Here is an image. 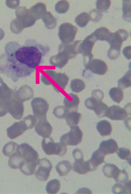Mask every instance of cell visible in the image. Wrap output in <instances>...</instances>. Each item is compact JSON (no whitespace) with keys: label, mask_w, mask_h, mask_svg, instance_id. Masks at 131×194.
<instances>
[{"label":"cell","mask_w":131,"mask_h":194,"mask_svg":"<svg viewBox=\"0 0 131 194\" xmlns=\"http://www.w3.org/2000/svg\"><path fill=\"white\" fill-rule=\"evenodd\" d=\"M97 131L102 136L110 135L112 131V128L110 123L107 121L103 120L98 122L96 125Z\"/></svg>","instance_id":"21"},{"label":"cell","mask_w":131,"mask_h":194,"mask_svg":"<svg viewBox=\"0 0 131 194\" xmlns=\"http://www.w3.org/2000/svg\"><path fill=\"white\" fill-rule=\"evenodd\" d=\"M90 20L93 22H97L101 19L102 15L101 13L95 9L92 10L90 12Z\"/></svg>","instance_id":"38"},{"label":"cell","mask_w":131,"mask_h":194,"mask_svg":"<svg viewBox=\"0 0 131 194\" xmlns=\"http://www.w3.org/2000/svg\"><path fill=\"white\" fill-rule=\"evenodd\" d=\"M110 0H97L96 3V7L99 11L104 12L107 10L110 6Z\"/></svg>","instance_id":"34"},{"label":"cell","mask_w":131,"mask_h":194,"mask_svg":"<svg viewBox=\"0 0 131 194\" xmlns=\"http://www.w3.org/2000/svg\"><path fill=\"white\" fill-rule=\"evenodd\" d=\"M8 112L15 119L19 120L23 116L24 108L21 101L13 100L8 103Z\"/></svg>","instance_id":"13"},{"label":"cell","mask_w":131,"mask_h":194,"mask_svg":"<svg viewBox=\"0 0 131 194\" xmlns=\"http://www.w3.org/2000/svg\"><path fill=\"white\" fill-rule=\"evenodd\" d=\"M70 127V131L61 137L60 141L66 145H78L82 141V132L78 126L75 125Z\"/></svg>","instance_id":"7"},{"label":"cell","mask_w":131,"mask_h":194,"mask_svg":"<svg viewBox=\"0 0 131 194\" xmlns=\"http://www.w3.org/2000/svg\"><path fill=\"white\" fill-rule=\"evenodd\" d=\"M131 46L125 47L123 49V53L124 56L128 60L131 59Z\"/></svg>","instance_id":"40"},{"label":"cell","mask_w":131,"mask_h":194,"mask_svg":"<svg viewBox=\"0 0 131 194\" xmlns=\"http://www.w3.org/2000/svg\"><path fill=\"white\" fill-rule=\"evenodd\" d=\"M118 148L116 141L113 139H110L102 141L100 145L99 148L102 150L106 155L116 152Z\"/></svg>","instance_id":"17"},{"label":"cell","mask_w":131,"mask_h":194,"mask_svg":"<svg viewBox=\"0 0 131 194\" xmlns=\"http://www.w3.org/2000/svg\"><path fill=\"white\" fill-rule=\"evenodd\" d=\"M104 175L108 178H113L115 180L117 178L121 171L119 168L115 165L110 163L105 164L102 168Z\"/></svg>","instance_id":"19"},{"label":"cell","mask_w":131,"mask_h":194,"mask_svg":"<svg viewBox=\"0 0 131 194\" xmlns=\"http://www.w3.org/2000/svg\"><path fill=\"white\" fill-rule=\"evenodd\" d=\"M27 126L23 120L15 122L7 130V135L11 139L15 138L21 135L27 130Z\"/></svg>","instance_id":"12"},{"label":"cell","mask_w":131,"mask_h":194,"mask_svg":"<svg viewBox=\"0 0 131 194\" xmlns=\"http://www.w3.org/2000/svg\"><path fill=\"white\" fill-rule=\"evenodd\" d=\"M90 20L89 14L86 12H83L77 17L76 21L79 27L83 28L85 27Z\"/></svg>","instance_id":"32"},{"label":"cell","mask_w":131,"mask_h":194,"mask_svg":"<svg viewBox=\"0 0 131 194\" xmlns=\"http://www.w3.org/2000/svg\"><path fill=\"white\" fill-rule=\"evenodd\" d=\"M68 95L67 97L64 98L63 103L64 106L70 112H77L80 103L79 98L77 95L72 93Z\"/></svg>","instance_id":"16"},{"label":"cell","mask_w":131,"mask_h":194,"mask_svg":"<svg viewBox=\"0 0 131 194\" xmlns=\"http://www.w3.org/2000/svg\"><path fill=\"white\" fill-rule=\"evenodd\" d=\"M23 120L26 123L28 129L33 128L36 125L37 121L36 117L32 115H28L24 117Z\"/></svg>","instance_id":"35"},{"label":"cell","mask_w":131,"mask_h":194,"mask_svg":"<svg viewBox=\"0 0 131 194\" xmlns=\"http://www.w3.org/2000/svg\"><path fill=\"white\" fill-rule=\"evenodd\" d=\"M107 108V105L102 102L94 111L98 117L100 118L103 117H105V113Z\"/></svg>","instance_id":"36"},{"label":"cell","mask_w":131,"mask_h":194,"mask_svg":"<svg viewBox=\"0 0 131 194\" xmlns=\"http://www.w3.org/2000/svg\"><path fill=\"white\" fill-rule=\"evenodd\" d=\"M85 87L84 82L80 79H75L72 81L71 88L72 91L79 93L84 90Z\"/></svg>","instance_id":"30"},{"label":"cell","mask_w":131,"mask_h":194,"mask_svg":"<svg viewBox=\"0 0 131 194\" xmlns=\"http://www.w3.org/2000/svg\"><path fill=\"white\" fill-rule=\"evenodd\" d=\"M128 114L125 109L118 106L114 105L107 108L105 117L112 120H122L127 117Z\"/></svg>","instance_id":"10"},{"label":"cell","mask_w":131,"mask_h":194,"mask_svg":"<svg viewBox=\"0 0 131 194\" xmlns=\"http://www.w3.org/2000/svg\"><path fill=\"white\" fill-rule=\"evenodd\" d=\"M110 32L106 28L103 27L97 29L92 33L96 40H106L110 33Z\"/></svg>","instance_id":"27"},{"label":"cell","mask_w":131,"mask_h":194,"mask_svg":"<svg viewBox=\"0 0 131 194\" xmlns=\"http://www.w3.org/2000/svg\"><path fill=\"white\" fill-rule=\"evenodd\" d=\"M19 146L15 142H9L4 146L2 152L5 155L10 157L19 151Z\"/></svg>","instance_id":"23"},{"label":"cell","mask_w":131,"mask_h":194,"mask_svg":"<svg viewBox=\"0 0 131 194\" xmlns=\"http://www.w3.org/2000/svg\"><path fill=\"white\" fill-rule=\"evenodd\" d=\"M0 58V72L16 82L29 76L42 62L48 48L33 39Z\"/></svg>","instance_id":"1"},{"label":"cell","mask_w":131,"mask_h":194,"mask_svg":"<svg viewBox=\"0 0 131 194\" xmlns=\"http://www.w3.org/2000/svg\"><path fill=\"white\" fill-rule=\"evenodd\" d=\"M72 154L75 160L73 166L74 171L80 174H84L93 171L88 160L84 161L83 154L80 149H74Z\"/></svg>","instance_id":"5"},{"label":"cell","mask_w":131,"mask_h":194,"mask_svg":"<svg viewBox=\"0 0 131 194\" xmlns=\"http://www.w3.org/2000/svg\"><path fill=\"white\" fill-rule=\"evenodd\" d=\"M70 112L65 107L58 106L53 109V113L57 118L62 119L66 118L67 115Z\"/></svg>","instance_id":"31"},{"label":"cell","mask_w":131,"mask_h":194,"mask_svg":"<svg viewBox=\"0 0 131 194\" xmlns=\"http://www.w3.org/2000/svg\"><path fill=\"white\" fill-rule=\"evenodd\" d=\"M34 114L38 120L46 118L47 113L49 108V104L44 99L35 98L31 103Z\"/></svg>","instance_id":"8"},{"label":"cell","mask_w":131,"mask_h":194,"mask_svg":"<svg viewBox=\"0 0 131 194\" xmlns=\"http://www.w3.org/2000/svg\"><path fill=\"white\" fill-rule=\"evenodd\" d=\"M116 152L120 159L126 160L130 164L131 152L129 149L123 147L121 148L118 149Z\"/></svg>","instance_id":"33"},{"label":"cell","mask_w":131,"mask_h":194,"mask_svg":"<svg viewBox=\"0 0 131 194\" xmlns=\"http://www.w3.org/2000/svg\"><path fill=\"white\" fill-rule=\"evenodd\" d=\"M118 87L121 88H125L130 87L131 86V70L127 71L118 82Z\"/></svg>","instance_id":"29"},{"label":"cell","mask_w":131,"mask_h":194,"mask_svg":"<svg viewBox=\"0 0 131 194\" xmlns=\"http://www.w3.org/2000/svg\"><path fill=\"white\" fill-rule=\"evenodd\" d=\"M60 187L59 181L56 179H53L48 183L46 187V190L48 193L56 194L59 191Z\"/></svg>","instance_id":"26"},{"label":"cell","mask_w":131,"mask_h":194,"mask_svg":"<svg viewBox=\"0 0 131 194\" xmlns=\"http://www.w3.org/2000/svg\"><path fill=\"white\" fill-rule=\"evenodd\" d=\"M105 156L102 151L99 148L93 153L91 158L88 160L93 171L95 170L99 165L104 162Z\"/></svg>","instance_id":"18"},{"label":"cell","mask_w":131,"mask_h":194,"mask_svg":"<svg viewBox=\"0 0 131 194\" xmlns=\"http://www.w3.org/2000/svg\"><path fill=\"white\" fill-rule=\"evenodd\" d=\"M85 68L89 69L93 73L99 75H103L107 72V66L103 60L95 59L92 60Z\"/></svg>","instance_id":"15"},{"label":"cell","mask_w":131,"mask_h":194,"mask_svg":"<svg viewBox=\"0 0 131 194\" xmlns=\"http://www.w3.org/2000/svg\"><path fill=\"white\" fill-rule=\"evenodd\" d=\"M8 112V103L0 101V117L4 116Z\"/></svg>","instance_id":"39"},{"label":"cell","mask_w":131,"mask_h":194,"mask_svg":"<svg viewBox=\"0 0 131 194\" xmlns=\"http://www.w3.org/2000/svg\"><path fill=\"white\" fill-rule=\"evenodd\" d=\"M110 97L115 102L119 103L123 100L124 97L122 89L119 87H113L111 89L109 92Z\"/></svg>","instance_id":"25"},{"label":"cell","mask_w":131,"mask_h":194,"mask_svg":"<svg viewBox=\"0 0 131 194\" xmlns=\"http://www.w3.org/2000/svg\"><path fill=\"white\" fill-rule=\"evenodd\" d=\"M42 149L48 155H57L63 156L67 151L66 145L60 142L56 143L50 137L44 138L41 142Z\"/></svg>","instance_id":"4"},{"label":"cell","mask_w":131,"mask_h":194,"mask_svg":"<svg viewBox=\"0 0 131 194\" xmlns=\"http://www.w3.org/2000/svg\"><path fill=\"white\" fill-rule=\"evenodd\" d=\"M78 193H92L91 191L89 189L83 188L79 189L77 192Z\"/></svg>","instance_id":"41"},{"label":"cell","mask_w":131,"mask_h":194,"mask_svg":"<svg viewBox=\"0 0 131 194\" xmlns=\"http://www.w3.org/2000/svg\"><path fill=\"white\" fill-rule=\"evenodd\" d=\"M56 168L59 175L62 176L66 175L71 170L72 166L70 162L63 160L57 164Z\"/></svg>","instance_id":"22"},{"label":"cell","mask_w":131,"mask_h":194,"mask_svg":"<svg viewBox=\"0 0 131 194\" xmlns=\"http://www.w3.org/2000/svg\"><path fill=\"white\" fill-rule=\"evenodd\" d=\"M104 96L103 93L101 90L99 89L93 90L91 97L85 101V106L88 109L94 111L102 102Z\"/></svg>","instance_id":"11"},{"label":"cell","mask_w":131,"mask_h":194,"mask_svg":"<svg viewBox=\"0 0 131 194\" xmlns=\"http://www.w3.org/2000/svg\"><path fill=\"white\" fill-rule=\"evenodd\" d=\"M81 114L77 112H69L66 117L67 124L70 127L77 125L81 118Z\"/></svg>","instance_id":"24"},{"label":"cell","mask_w":131,"mask_h":194,"mask_svg":"<svg viewBox=\"0 0 131 194\" xmlns=\"http://www.w3.org/2000/svg\"><path fill=\"white\" fill-rule=\"evenodd\" d=\"M96 41L92 33L86 37L78 47L79 52L83 55L84 65L85 67L92 60L93 56L92 50Z\"/></svg>","instance_id":"6"},{"label":"cell","mask_w":131,"mask_h":194,"mask_svg":"<svg viewBox=\"0 0 131 194\" xmlns=\"http://www.w3.org/2000/svg\"><path fill=\"white\" fill-rule=\"evenodd\" d=\"M37 164L38 169L35 173V177L40 181L47 180L52 168L51 163L47 158H43L38 160Z\"/></svg>","instance_id":"9"},{"label":"cell","mask_w":131,"mask_h":194,"mask_svg":"<svg viewBox=\"0 0 131 194\" xmlns=\"http://www.w3.org/2000/svg\"><path fill=\"white\" fill-rule=\"evenodd\" d=\"M114 194H130L131 180H128L124 183H117L112 188Z\"/></svg>","instance_id":"20"},{"label":"cell","mask_w":131,"mask_h":194,"mask_svg":"<svg viewBox=\"0 0 131 194\" xmlns=\"http://www.w3.org/2000/svg\"><path fill=\"white\" fill-rule=\"evenodd\" d=\"M128 174L124 169L121 170L120 173L116 180L117 183H124L128 180Z\"/></svg>","instance_id":"37"},{"label":"cell","mask_w":131,"mask_h":194,"mask_svg":"<svg viewBox=\"0 0 131 194\" xmlns=\"http://www.w3.org/2000/svg\"><path fill=\"white\" fill-rule=\"evenodd\" d=\"M35 129L38 135L44 138L50 137L52 130L51 125L46 118L39 120L35 126Z\"/></svg>","instance_id":"14"},{"label":"cell","mask_w":131,"mask_h":194,"mask_svg":"<svg viewBox=\"0 0 131 194\" xmlns=\"http://www.w3.org/2000/svg\"><path fill=\"white\" fill-rule=\"evenodd\" d=\"M128 36L127 32L123 29H119L114 33H110L106 40L110 45L107 53L110 59L114 60L118 57L123 42L126 40Z\"/></svg>","instance_id":"3"},{"label":"cell","mask_w":131,"mask_h":194,"mask_svg":"<svg viewBox=\"0 0 131 194\" xmlns=\"http://www.w3.org/2000/svg\"><path fill=\"white\" fill-rule=\"evenodd\" d=\"M123 19L126 21H131V0H123L122 9Z\"/></svg>","instance_id":"28"},{"label":"cell","mask_w":131,"mask_h":194,"mask_svg":"<svg viewBox=\"0 0 131 194\" xmlns=\"http://www.w3.org/2000/svg\"><path fill=\"white\" fill-rule=\"evenodd\" d=\"M20 162L18 169L24 174H33L36 166L38 155L37 152L28 144L24 143L19 146Z\"/></svg>","instance_id":"2"}]
</instances>
